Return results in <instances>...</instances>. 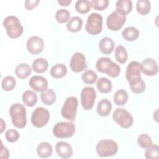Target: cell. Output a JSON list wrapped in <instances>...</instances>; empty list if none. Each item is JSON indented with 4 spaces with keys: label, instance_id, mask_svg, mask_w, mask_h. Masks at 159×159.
I'll return each mask as SVG.
<instances>
[{
    "label": "cell",
    "instance_id": "6da1fadb",
    "mask_svg": "<svg viewBox=\"0 0 159 159\" xmlns=\"http://www.w3.org/2000/svg\"><path fill=\"white\" fill-rule=\"evenodd\" d=\"M96 70L102 73H106L111 78L117 77L120 73V67L107 57H101L96 63Z\"/></svg>",
    "mask_w": 159,
    "mask_h": 159
},
{
    "label": "cell",
    "instance_id": "7a4b0ae2",
    "mask_svg": "<svg viewBox=\"0 0 159 159\" xmlns=\"http://www.w3.org/2000/svg\"><path fill=\"white\" fill-rule=\"evenodd\" d=\"M9 112L14 126L18 129H22L26 125V109L22 104L20 103L13 104L10 107Z\"/></svg>",
    "mask_w": 159,
    "mask_h": 159
},
{
    "label": "cell",
    "instance_id": "3957f363",
    "mask_svg": "<svg viewBox=\"0 0 159 159\" xmlns=\"http://www.w3.org/2000/svg\"><path fill=\"white\" fill-rule=\"evenodd\" d=\"M3 26L6 29L7 35L12 39H17L21 36L24 29L19 19L14 16L6 17L3 20Z\"/></svg>",
    "mask_w": 159,
    "mask_h": 159
},
{
    "label": "cell",
    "instance_id": "277c9868",
    "mask_svg": "<svg viewBox=\"0 0 159 159\" xmlns=\"http://www.w3.org/2000/svg\"><path fill=\"white\" fill-rule=\"evenodd\" d=\"M96 151L98 156L101 157H112L117 152L118 144L112 140H101L96 144Z\"/></svg>",
    "mask_w": 159,
    "mask_h": 159
},
{
    "label": "cell",
    "instance_id": "5b68a950",
    "mask_svg": "<svg viewBox=\"0 0 159 159\" xmlns=\"http://www.w3.org/2000/svg\"><path fill=\"white\" fill-rule=\"evenodd\" d=\"M78 101L75 96L68 97L61 109L62 117L70 121H74L76 119Z\"/></svg>",
    "mask_w": 159,
    "mask_h": 159
},
{
    "label": "cell",
    "instance_id": "8992f818",
    "mask_svg": "<svg viewBox=\"0 0 159 159\" xmlns=\"http://www.w3.org/2000/svg\"><path fill=\"white\" fill-rule=\"evenodd\" d=\"M102 17L101 14L93 12L87 19L85 25L86 31L90 35H98L102 30Z\"/></svg>",
    "mask_w": 159,
    "mask_h": 159
},
{
    "label": "cell",
    "instance_id": "52a82bcc",
    "mask_svg": "<svg viewBox=\"0 0 159 159\" xmlns=\"http://www.w3.org/2000/svg\"><path fill=\"white\" fill-rule=\"evenodd\" d=\"M75 129V125L71 122H59L54 125L53 134L57 138H70L74 135Z\"/></svg>",
    "mask_w": 159,
    "mask_h": 159
},
{
    "label": "cell",
    "instance_id": "ba28073f",
    "mask_svg": "<svg viewBox=\"0 0 159 159\" xmlns=\"http://www.w3.org/2000/svg\"><path fill=\"white\" fill-rule=\"evenodd\" d=\"M113 120L122 128L128 129L134 122L132 114L124 108H116L112 114Z\"/></svg>",
    "mask_w": 159,
    "mask_h": 159
},
{
    "label": "cell",
    "instance_id": "9c48e42d",
    "mask_svg": "<svg viewBox=\"0 0 159 159\" xmlns=\"http://www.w3.org/2000/svg\"><path fill=\"white\" fill-rule=\"evenodd\" d=\"M50 119L49 111L42 107H37L32 112L31 116L32 124L37 128L44 127Z\"/></svg>",
    "mask_w": 159,
    "mask_h": 159
},
{
    "label": "cell",
    "instance_id": "30bf717a",
    "mask_svg": "<svg viewBox=\"0 0 159 159\" xmlns=\"http://www.w3.org/2000/svg\"><path fill=\"white\" fill-rule=\"evenodd\" d=\"M96 98V93L94 88L90 86L83 88L81 92V104L83 108L86 111L92 109Z\"/></svg>",
    "mask_w": 159,
    "mask_h": 159
},
{
    "label": "cell",
    "instance_id": "8fae6325",
    "mask_svg": "<svg viewBox=\"0 0 159 159\" xmlns=\"http://www.w3.org/2000/svg\"><path fill=\"white\" fill-rule=\"evenodd\" d=\"M125 21L126 16L115 11L107 16L106 25L109 30L117 31L122 27Z\"/></svg>",
    "mask_w": 159,
    "mask_h": 159
},
{
    "label": "cell",
    "instance_id": "7c38bea8",
    "mask_svg": "<svg viewBox=\"0 0 159 159\" xmlns=\"http://www.w3.org/2000/svg\"><path fill=\"white\" fill-rule=\"evenodd\" d=\"M70 68L75 73H80L87 68L86 57L80 52L75 53L71 58Z\"/></svg>",
    "mask_w": 159,
    "mask_h": 159
},
{
    "label": "cell",
    "instance_id": "4fadbf2b",
    "mask_svg": "<svg viewBox=\"0 0 159 159\" xmlns=\"http://www.w3.org/2000/svg\"><path fill=\"white\" fill-rule=\"evenodd\" d=\"M44 48L43 39L39 36H32L27 40V49L32 55H37L41 53Z\"/></svg>",
    "mask_w": 159,
    "mask_h": 159
},
{
    "label": "cell",
    "instance_id": "5bb4252c",
    "mask_svg": "<svg viewBox=\"0 0 159 159\" xmlns=\"http://www.w3.org/2000/svg\"><path fill=\"white\" fill-rule=\"evenodd\" d=\"M140 65V71L146 76H152L156 75L158 72L157 62L152 58H147L143 60Z\"/></svg>",
    "mask_w": 159,
    "mask_h": 159
},
{
    "label": "cell",
    "instance_id": "9a60e30c",
    "mask_svg": "<svg viewBox=\"0 0 159 159\" xmlns=\"http://www.w3.org/2000/svg\"><path fill=\"white\" fill-rule=\"evenodd\" d=\"M29 86L37 92H43L47 89L48 81L42 76L35 75L32 76L29 81Z\"/></svg>",
    "mask_w": 159,
    "mask_h": 159
},
{
    "label": "cell",
    "instance_id": "2e32d148",
    "mask_svg": "<svg viewBox=\"0 0 159 159\" xmlns=\"http://www.w3.org/2000/svg\"><path fill=\"white\" fill-rule=\"evenodd\" d=\"M55 151L60 157L65 159L71 158L73 153L72 147L64 141H60L56 143Z\"/></svg>",
    "mask_w": 159,
    "mask_h": 159
},
{
    "label": "cell",
    "instance_id": "e0dca14e",
    "mask_svg": "<svg viewBox=\"0 0 159 159\" xmlns=\"http://www.w3.org/2000/svg\"><path fill=\"white\" fill-rule=\"evenodd\" d=\"M140 65L137 61H132L129 63L126 68L125 77L129 81L131 79L137 77H141Z\"/></svg>",
    "mask_w": 159,
    "mask_h": 159
},
{
    "label": "cell",
    "instance_id": "ac0fdd59",
    "mask_svg": "<svg viewBox=\"0 0 159 159\" xmlns=\"http://www.w3.org/2000/svg\"><path fill=\"white\" fill-rule=\"evenodd\" d=\"M114 46L115 43L114 40L109 37H104L102 38L99 43L100 51L106 55L111 54L113 52Z\"/></svg>",
    "mask_w": 159,
    "mask_h": 159
},
{
    "label": "cell",
    "instance_id": "d6986e66",
    "mask_svg": "<svg viewBox=\"0 0 159 159\" xmlns=\"http://www.w3.org/2000/svg\"><path fill=\"white\" fill-rule=\"evenodd\" d=\"M112 103L109 99H102L98 104L97 113L102 117L107 116L112 110Z\"/></svg>",
    "mask_w": 159,
    "mask_h": 159
},
{
    "label": "cell",
    "instance_id": "ffe728a7",
    "mask_svg": "<svg viewBox=\"0 0 159 159\" xmlns=\"http://www.w3.org/2000/svg\"><path fill=\"white\" fill-rule=\"evenodd\" d=\"M131 91L135 94L143 93L145 89V83L141 77H137L131 79L128 81Z\"/></svg>",
    "mask_w": 159,
    "mask_h": 159
},
{
    "label": "cell",
    "instance_id": "44dd1931",
    "mask_svg": "<svg viewBox=\"0 0 159 159\" xmlns=\"http://www.w3.org/2000/svg\"><path fill=\"white\" fill-rule=\"evenodd\" d=\"M53 152V148L51 144L47 142L40 143L37 147V155L43 158L50 157Z\"/></svg>",
    "mask_w": 159,
    "mask_h": 159
},
{
    "label": "cell",
    "instance_id": "7402d4cb",
    "mask_svg": "<svg viewBox=\"0 0 159 159\" xmlns=\"http://www.w3.org/2000/svg\"><path fill=\"white\" fill-rule=\"evenodd\" d=\"M132 2L130 0H119L116 4V11L118 12L127 15L132 11Z\"/></svg>",
    "mask_w": 159,
    "mask_h": 159
},
{
    "label": "cell",
    "instance_id": "603a6c76",
    "mask_svg": "<svg viewBox=\"0 0 159 159\" xmlns=\"http://www.w3.org/2000/svg\"><path fill=\"white\" fill-rule=\"evenodd\" d=\"M96 88L100 93L106 94L112 90V84L111 81L108 78L106 77H101L97 81Z\"/></svg>",
    "mask_w": 159,
    "mask_h": 159
},
{
    "label": "cell",
    "instance_id": "cb8c5ba5",
    "mask_svg": "<svg viewBox=\"0 0 159 159\" xmlns=\"http://www.w3.org/2000/svg\"><path fill=\"white\" fill-rule=\"evenodd\" d=\"M139 30L134 27L130 26L125 28L122 32V37L127 41L132 42L136 40L139 37Z\"/></svg>",
    "mask_w": 159,
    "mask_h": 159
},
{
    "label": "cell",
    "instance_id": "d4e9b609",
    "mask_svg": "<svg viewBox=\"0 0 159 159\" xmlns=\"http://www.w3.org/2000/svg\"><path fill=\"white\" fill-rule=\"evenodd\" d=\"M42 102L47 106L52 105L56 101V94L52 88H48L42 92L40 94Z\"/></svg>",
    "mask_w": 159,
    "mask_h": 159
},
{
    "label": "cell",
    "instance_id": "484cf974",
    "mask_svg": "<svg viewBox=\"0 0 159 159\" xmlns=\"http://www.w3.org/2000/svg\"><path fill=\"white\" fill-rule=\"evenodd\" d=\"M48 67V62L43 58H38L34 60L32 64V69L36 73H43L47 71Z\"/></svg>",
    "mask_w": 159,
    "mask_h": 159
},
{
    "label": "cell",
    "instance_id": "4316f807",
    "mask_svg": "<svg viewBox=\"0 0 159 159\" xmlns=\"http://www.w3.org/2000/svg\"><path fill=\"white\" fill-rule=\"evenodd\" d=\"M83 25V20L78 16L71 17L66 24V28L71 32H78L81 30Z\"/></svg>",
    "mask_w": 159,
    "mask_h": 159
},
{
    "label": "cell",
    "instance_id": "83f0119b",
    "mask_svg": "<svg viewBox=\"0 0 159 159\" xmlns=\"http://www.w3.org/2000/svg\"><path fill=\"white\" fill-rule=\"evenodd\" d=\"M22 101L28 107H33L37 102V95L32 90L25 91L22 94Z\"/></svg>",
    "mask_w": 159,
    "mask_h": 159
},
{
    "label": "cell",
    "instance_id": "f1b7e54d",
    "mask_svg": "<svg viewBox=\"0 0 159 159\" xmlns=\"http://www.w3.org/2000/svg\"><path fill=\"white\" fill-rule=\"evenodd\" d=\"M50 75L54 78H61L67 73V68L63 63H57L50 69Z\"/></svg>",
    "mask_w": 159,
    "mask_h": 159
},
{
    "label": "cell",
    "instance_id": "f546056e",
    "mask_svg": "<svg viewBox=\"0 0 159 159\" xmlns=\"http://www.w3.org/2000/svg\"><path fill=\"white\" fill-rule=\"evenodd\" d=\"M14 72L19 78L25 79L30 75L32 68L27 63H20L16 67Z\"/></svg>",
    "mask_w": 159,
    "mask_h": 159
},
{
    "label": "cell",
    "instance_id": "4dcf8cb0",
    "mask_svg": "<svg viewBox=\"0 0 159 159\" xmlns=\"http://www.w3.org/2000/svg\"><path fill=\"white\" fill-rule=\"evenodd\" d=\"M113 100L115 104L117 106H123L125 104L128 100L127 91L124 89L117 90L114 94Z\"/></svg>",
    "mask_w": 159,
    "mask_h": 159
},
{
    "label": "cell",
    "instance_id": "1f68e13d",
    "mask_svg": "<svg viewBox=\"0 0 159 159\" xmlns=\"http://www.w3.org/2000/svg\"><path fill=\"white\" fill-rule=\"evenodd\" d=\"M136 9L138 13L141 15L148 14L151 9V3L148 0H139L137 1Z\"/></svg>",
    "mask_w": 159,
    "mask_h": 159
},
{
    "label": "cell",
    "instance_id": "d6a6232c",
    "mask_svg": "<svg viewBox=\"0 0 159 159\" xmlns=\"http://www.w3.org/2000/svg\"><path fill=\"white\" fill-rule=\"evenodd\" d=\"M115 58L119 63H124L126 62L128 55L126 48L122 45H118L115 50Z\"/></svg>",
    "mask_w": 159,
    "mask_h": 159
},
{
    "label": "cell",
    "instance_id": "836d02e7",
    "mask_svg": "<svg viewBox=\"0 0 159 159\" xmlns=\"http://www.w3.org/2000/svg\"><path fill=\"white\" fill-rule=\"evenodd\" d=\"M91 7L90 1L87 0H78L75 3V9L80 14L88 13Z\"/></svg>",
    "mask_w": 159,
    "mask_h": 159
},
{
    "label": "cell",
    "instance_id": "e575fe53",
    "mask_svg": "<svg viewBox=\"0 0 159 159\" xmlns=\"http://www.w3.org/2000/svg\"><path fill=\"white\" fill-rule=\"evenodd\" d=\"M16 85V80L13 76H7L2 80L1 87L4 91H11L14 88Z\"/></svg>",
    "mask_w": 159,
    "mask_h": 159
},
{
    "label": "cell",
    "instance_id": "d590c367",
    "mask_svg": "<svg viewBox=\"0 0 159 159\" xmlns=\"http://www.w3.org/2000/svg\"><path fill=\"white\" fill-rule=\"evenodd\" d=\"M98 78V75L93 70H87L81 75L82 81L86 84H94Z\"/></svg>",
    "mask_w": 159,
    "mask_h": 159
},
{
    "label": "cell",
    "instance_id": "8d00e7d4",
    "mask_svg": "<svg viewBox=\"0 0 159 159\" xmlns=\"http://www.w3.org/2000/svg\"><path fill=\"white\" fill-rule=\"evenodd\" d=\"M137 143L142 148H147L153 145L152 138L147 134H142L137 137Z\"/></svg>",
    "mask_w": 159,
    "mask_h": 159
},
{
    "label": "cell",
    "instance_id": "74e56055",
    "mask_svg": "<svg viewBox=\"0 0 159 159\" xmlns=\"http://www.w3.org/2000/svg\"><path fill=\"white\" fill-rule=\"evenodd\" d=\"M70 13L66 9H60L56 12L55 19L60 24L65 23L70 20Z\"/></svg>",
    "mask_w": 159,
    "mask_h": 159
},
{
    "label": "cell",
    "instance_id": "f35d334b",
    "mask_svg": "<svg viewBox=\"0 0 159 159\" xmlns=\"http://www.w3.org/2000/svg\"><path fill=\"white\" fill-rule=\"evenodd\" d=\"M145 157L147 159H158L159 157V147L157 145L153 144L150 147L146 148L145 152Z\"/></svg>",
    "mask_w": 159,
    "mask_h": 159
},
{
    "label": "cell",
    "instance_id": "ab89813d",
    "mask_svg": "<svg viewBox=\"0 0 159 159\" xmlns=\"http://www.w3.org/2000/svg\"><path fill=\"white\" fill-rule=\"evenodd\" d=\"M90 2L93 9L98 11L104 10L109 5L108 0H92Z\"/></svg>",
    "mask_w": 159,
    "mask_h": 159
},
{
    "label": "cell",
    "instance_id": "60d3db41",
    "mask_svg": "<svg viewBox=\"0 0 159 159\" xmlns=\"http://www.w3.org/2000/svg\"><path fill=\"white\" fill-rule=\"evenodd\" d=\"M5 137L8 142H15L17 141L19 138V133L16 130L9 129L6 131L5 134Z\"/></svg>",
    "mask_w": 159,
    "mask_h": 159
},
{
    "label": "cell",
    "instance_id": "b9f144b4",
    "mask_svg": "<svg viewBox=\"0 0 159 159\" xmlns=\"http://www.w3.org/2000/svg\"><path fill=\"white\" fill-rule=\"evenodd\" d=\"M40 2L39 0H26L25 1V7L27 10L31 11L34 7H35Z\"/></svg>",
    "mask_w": 159,
    "mask_h": 159
},
{
    "label": "cell",
    "instance_id": "7bdbcfd3",
    "mask_svg": "<svg viewBox=\"0 0 159 159\" xmlns=\"http://www.w3.org/2000/svg\"><path fill=\"white\" fill-rule=\"evenodd\" d=\"M1 156H0V157L1 158H5V159L8 158H9V150H7V148L6 147H4L2 142H1Z\"/></svg>",
    "mask_w": 159,
    "mask_h": 159
},
{
    "label": "cell",
    "instance_id": "ee69618b",
    "mask_svg": "<svg viewBox=\"0 0 159 159\" xmlns=\"http://www.w3.org/2000/svg\"><path fill=\"white\" fill-rule=\"evenodd\" d=\"M58 3L62 6H67L71 3V0H60L58 1Z\"/></svg>",
    "mask_w": 159,
    "mask_h": 159
},
{
    "label": "cell",
    "instance_id": "f6af8a7d",
    "mask_svg": "<svg viewBox=\"0 0 159 159\" xmlns=\"http://www.w3.org/2000/svg\"><path fill=\"white\" fill-rule=\"evenodd\" d=\"M6 129V123L4 122L2 119H1V131L0 132L2 133Z\"/></svg>",
    "mask_w": 159,
    "mask_h": 159
}]
</instances>
